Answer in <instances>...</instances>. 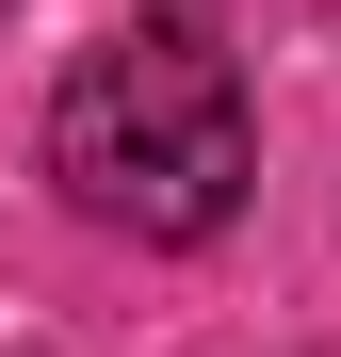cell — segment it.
<instances>
[{
  "instance_id": "6da1fadb",
  "label": "cell",
  "mask_w": 341,
  "mask_h": 357,
  "mask_svg": "<svg viewBox=\"0 0 341 357\" xmlns=\"http://www.w3.org/2000/svg\"><path fill=\"white\" fill-rule=\"evenodd\" d=\"M244 82H227V49L195 0H146V17H114L66 98H49V178L130 227V244H211L227 211H244Z\"/></svg>"
}]
</instances>
